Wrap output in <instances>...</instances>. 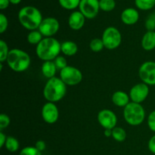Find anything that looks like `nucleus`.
Instances as JSON below:
<instances>
[{"label":"nucleus","mask_w":155,"mask_h":155,"mask_svg":"<svg viewBox=\"0 0 155 155\" xmlns=\"http://www.w3.org/2000/svg\"><path fill=\"white\" fill-rule=\"evenodd\" d=\"M61 44L55 38L44 37L36 45V55L43 61H54L61 52Z\"/></svg>","instance_id":"1"},{"label":"nucleus","mask_w":155,"mask_h":155,"mask_svg":"<svg viewBox=\"0 0 155 155\" xmlns=\"http://www.w3.org/2000/svg\"><path fill=\"white\" fill-rule=\"evenodd\" d=\"M18 18L21 26L30 31L39 29L43 20L40 11L34 6L30 5L21 8L18 12Z\"/></svg>","instance_id":"2"},{"label":"nucleus","mask_w":155,"mask_h":155,"mask_svg":"<svg viewBox=\"0 0 155 155\" xmlns=\"http://www.w3.org/2000/svg\"><path fill=\"white\" fill-rule=\"evenodd\" d=\"M67 93V86L59 77L48 79L43 89V96L48 102L61 101Z\"/></svg>","instance_id":"3"},{"label":"nucleus","mask_w":155,"mask_h":155,"mask_svg":"<svg viewBox=\"0 0 155 155\" xmlns=\"http://www.w3.org/2000/svg\"><path fill=\"white\" fill-rule=\"evenodd\" d=\"M7 64L15 72L21 73L27 71L30 66L31 59L27 52L20 48H12L8 56Z\"/></svg>","instance_id":"4"},{"label":"nucleus","mask_w":155,"mask_h":155,"mask_svg":"<svg viewBox=\"0 0 155 155\" xmlns=\"http://www.w3.org/2000/svg\"><path fill=\"white\" fill-rule=\"evenodd\" d=\"M124 117L129 125L139 126L145 120V110L142 104L132 101L124 108Z\"/></svg>","instance_id":"5"},{"label":"nucleus","mask_w":155,"mask_h":155,"mask_svg":"<svg viewBox=\"0 0 155 155\" xmlns=\"http://www.w3.org/2000/svg\"><path fill=\"white\" fill-rule=\"evenodd\" d=\"M104 48L108 50L117 48L122 42V36L117 28L114 27H108L104 30L101 36Z\"/></svg>","instance_id":"6"},{"label":"nucleus","mask_w":155,"mask_h":155,"mask_svg":"<svg viewBox=\"0 0 155 155\" xmlns=\"http://www.w3.org/2000/svg\"><path fill=\"white\" fill-rule=\"evenodd\" d=\"M60 78L66 86H74L81 83L83 80V74L78 68L68 65L61 71Z\"/></svg>","instance_id":"7"},{"label":"nucleus","mask_w":155,"mask_h":155,"mask_svg":"<svg viewBox=\"0 0 155 155\" xmlns=\"http://www.w3.org/2000/svg\"><path fill=\"white\" fill-rule=\"evenodd\" d=\"M139 76L142 83L148 86H155V62H144L139 68Z\"/></svg>","instance_id":"8"},{"label":"nucleus","mask_w":155,"mask_h":155,"mask_svg":"<svg viewBox=\"0 0 155 155\" xmlns=\"http://www.w3.org/2000/svg\"><path fill=\"white\" fill-rule=\"evenodd\" d=\"M60 28V24L56 18L52 17L43 18L39 25V30L43 37H53L58 33Z\"/></svg>","instance_id":"9"},{"label":"nucleus","mask_w":155,"mask_h":155,"mask_svg":"<svg viewBox=\"0 0 155 155\" xmlns=\"http://www.w3.org/2000/svg\"><path fill=\"white\" fill-rule=\"evenodd\" d=\"M79 9L85 18L93 19L99 12V0H81Z\"/></svg>","instance_id":"10"},{"label":"nucleus","mask_w":155,"mask_h":155,"mask_svg":"<svg viewBox=\"0 0 155 155\" xmlns=\"http://www.w3.org/2000/svg\"><path fill=\"white\" fill-rule=\"evenodd\" d=\"M97 120L104 130H113L117 127V115L114 112L108 109H103L100 110L97 116Z\"/></svg>","instance_id":"11"},{"label":"nucleus","mask_w":155,"mask_h":155,"mask_svg":"<svg viewBox=\"0 0 155 155\" xmlns=\"http://www.w3.org/2000/svg\"><path fill=\"white\" fill-rule=\"evenodd\" d=\"M149 94V86L144 83H137L131 88L130 91V98L133 102L141 104L145 101Z\"/></svg>","instance_id":"12"},{"label":"nucleus","mask_w":155,"mask_h":155,"mask_svg":"<svg viewBox=\"0 0 155 155\" xmlns=\"http://www.w3.org/2000/svg\"><path fill=\"white\" fill-rule=\"evenodd\" d=\"M42 117L46 124H53L59 117V110L56 104L53 102H47L42 108Z\"/></svg>","instance_id":"13"},{"label":"nucleus","mask_w":155,"mask_h":155,"mask_svg":"<svg viewBox=\"0 0 155 155\" xmlns=\"http://www.w3.org/2000/svg\"><path fill=\"white\" fill-rule=\"evenodd\" d=\"M86 18L80 11L73 12L68 18V25L73 30H80L83 27Z\"/></svg>","instance_id":"14"},{"label":"nucleus","mask_w":155,"mask_h":155,"mask_svg":"<svg viewBox=\"0 0 155 155\" xmlns=\"http://www.w3.org/2000/svg\"><path fill=\"white\" fill-rule=\"evenodd\" d=\"M121 21L126 25H133L136 24L139 19V13L133 8H127L121 13Z\"/></svg>","instance_id":"15"},{"label":"nucleus","mask_w":155,"mask_h":155,"mask_svg":"<svg viewBox=\"0 0 155 155\" xmlns=\"http://www.w3.org/2000/svg\"><path fill=\"white\" fill-rule=\"evenodd\" d=\"M112 102L114 104L120 107H125L130 103V95L124 91H116L112 95Z\"/></svg>","instance_id":"16"},{"label":"nucleus","mask_w":155,"mask_h":155,"mask_svg":"<svg viewBox=\"0 0 155 155\" xmlns=\"http://www.w3.org/2000/svg\"><path fill=\"white\" fill-rule=\"evenodd\" d=\"M142 47L145 51H152L155 48V31H147L142 39Z\"/></svg>","instance_id":"17"},{"label":"nucleus","mask_w":155,"mask_h":155,"mask_svg":"<svg viewBox=\"0 0 155 155\" xmlns=\"http://www.w3.org/2000/svg\"><path fill=\"white\" fill-rule=\"evenodd\" d=\"M54 61H44L41 68L42 74L45 78L51 79L54 77L57 71Z\"/></svg>","instance_id":"18"},{"label":"nucleus","mask_w":155,"mask_h":155,"mask_svg":"<svg viewBox=\"0 0 155 155\" xmlns=\"http://www.w3.org/2000/svg\"><path fill=\"white\" fill-rule=\"evenodd\" d=\"M61 50L64 55L71 57L77 54L78 51V46L77 43L73 41H64L61 43Z\"/></svg>","instance_id":"19"},{"label":"nucleus","mask_w":155,"mask_h":155,"mask_svg":"<svg viewBox=\"0 0 155 155\" xmlns=\"http://www.w3.org/2000/svg\"><path fill=\"white\" fill-rule=\"evenodd\" d=\"M5 147L9 152H16L19 149V142L16 138L13 137V136H8Z\"/></svg>","instance_id":"20"},{"label":"nucleus","mask_w":155,"mask_h":155,"mask_svg":"<svg viewBox=\"0 0 155 155\" xmlns=\"http://www.w3.org/2000/svg\"><path fill=\"white\" fill-rule=\"evenodd\" d=\"M27 42L31 45H37L43 39V36L39 30H32L27 35Z\"/></svg>","instance_id":"21"},{"label":"nucleus","mask_w":155,"mask_h":155,"mask_svg":"<svg viewBox=\"0 0 155 155\" xmlns=\"http://www.w3.org/2000/svg\"><path fill=\"white\" fill-rule=\"evenodd\" d=\"M127 136V132L122 127H116L112 130V138L117 142H122L125 141Z\"/></svg>","instance_id":"22"},{"label":"nucleus","mask_w":155,"mask_h":155,"mask_svg":"<svg viewBox=\"0 0 155 155\" xmlns=\"http://www.w3.org/2000/svg\"><path fill=\"white\" fill-rule=\"evenodd\" d=\"M135 4L139 10L148 11L154 7L155 0H135Z\"/></svg>","instance_id":"23"},{"label":"nucleus","mask_w":155,"mask_h":155,"mask_svg":"<svg viewBox=\"0 0 155 155\" xmlns=\"http://www.w3.org/2000/svg\"><path fill=\"white\" fill-rule=\"evenodd\" d=\"M81 0H58L59 5L67 10H74L79 7Z\"/></svg>","instance_id":"24"},{"label":"nucleus","mask_w":155,"mask_h":155,"mask_svg":"<svg viewBox=\"0 0 155 155\" xmlns=\"http://www.w3.org/2000/svg\"><path fill=\"white\" fill-rule=\"evenodd\" d=\"M100 10L105 12H110L116 7L115 0H99Z\"/></svg>","instance_id":"25"},{"label":"nucleus","mask_w":155,"mask_h":155,"mask_svg":"<svg viewBox=\"0 0 155 155\" xmlns=\"http://www.w3.org/2000/svg\"><path fill=\"white\" fill-rule=\"evenodd\" d=\"M9 51L10 50L8 46V44L3 39H1L0 40V63H3L7 61Z\"/></svg>","instance_id":"26"},{"label":"nucleus","mask_w":155,"mask_h":155,"mask_svg":"<svg viewBox=\"0 0 155 155\" xmlns=\"http://www.w3.org/2000/svg\"><path fill=\"white\" fill-rule=\"evenodd\" d=\"M89 48L94 52H99V51H101L104 48L102 39H98V38L93 39L91 41L90 43H89Z\"/></svg>","instance_id":"27"},{"label":"nucleus","mask_w":155,"mask_h":155,"mask_svg":"<svg viewBox=\"0 0 155 155\" xmlns=\"http://www.w3.org/2000/svg\"><path fill=\"white\" fill-rule=\"evenodd\" d=\"M19 155H42V152L36 149L35 146H27L20 151Z\"/></svg>","instance_id":"28"},{"label":"nucleus","mask_w":155,"mask_h":155,"mask_svg":"<svg viewBox=\"0 0 155 155\" xmlns=\"http://www.w3.org/2000/svg\"><path fill=\"white\" fill-rule=\"evenodd\" d=\"M54 62L57 69L60 70V71H61L68 66V62H67L66 58L64 56H58L54 60Z\"/></svg>","instance_id":"29"},{"label":"nucleus","mask_w":155,"mask_h":155,"mask_svg":"<svg viewBox=\"0 0 155 155\" xmlns=\"http://www.w3.org/2000/svg\"><path fill=\"white\" fill-rule=\"evenodd\" d=\"M8 27V21L4 14H0V33H4Z\"/></svg>","instance_id":"30"},{"label":"nucleus","mask_w":155,"mask_h":155,"mask_svg":"<svg viewBox=\"0 0 155 155\" xmlns=\"http://www.w3.org/2000/svg\"><path fill=\"white\" fill-rule=\"evenodd\" d=\"M10 117L7 114H0V129L1 130L7 128L9 124H10Z\"/></svg>","instance_id":"31"},{"label":"nucleus","mask_w":155,"mask_h":155,"mask_svg":"<svg viewBox=\"0 0 155 155\" xmlns=\"http://www.w3.org/2000/svg\"><path fill=\"white\" fill-rule=\"evenodd\" d=\"M148 127L152 132L155 133V110H153L149 114L147 120Z\"/></svg>","instance_id":"32"},{"label":"nucleus","mask_w":155,"mask_h":155,"mask_svg":"<svg viewBox=\"0 0 155 155\" xmlns=\"http://www.w3.org/2000/svg\"><path fill=\"white\" fill-rule=\"evenodd\" d=\"M145 27L148 31H154L155 30V18L153 16H151L147 19L145 22Z\"/></svg>","instance_id":"33"},{"label":"nucleus","mask_w":155,"mask_h":155,"mask_svg":"<svg viewBox=\"0 0 155 155\" xmlns=\"http://www.w3.org/2000/svg\"><path fill=\"white\" fill-rule=\"evenodd\" d=\"M148 150H149L152 154H155V135H154V136L149 139V141H148Z\"/></svg>","instance_id":"34"},{"label":"nucleus","mask_w":155,"mask_h":155,"mask_svg":"<svg viewBox=\"0 0 155 155\" xmlns=\"http://www.w3.org/2000/svg\"><path fill=\"white\" fill-rule=\"evenodd\" d=\"M35 147L36 148V149L39 150V151H43L46 148V145H45V142L42 140H39L36 142L35 144Z\"/></svg>","instance_id":"35"},{"label":"nucleus","mask_w":155,"mask_h":155,"mask_svg":"<svg viewBox=\"0 0 155 155\" xmlns=\"http://www.w3.org/2000/svg\"><path fill=\"white\" fill-rule=\"evenodd\" d=\"M10 5V2L9 0H0V9L1 10H4L6 9Z\"/></svg>","instance_id":"36"},{"label":"nucleus","mask_w":155,"mask_h":155,"mask_svg":"<svg viewBox=\"0 0 155 155\" xmlns=\"http://www.w3.org/2000/svg\"><path fill=\"white\" fill-rule=\"evenodd\" d=\"M6 139H7V137H6L5 135L1 132L0 133V148H3L5 145L6 142Z\"/></svg>","instance_id":"37"},{"label":"nucleus","mask_w":155,"mask_h":155,"mask_svg":"<svg viewBox=\"0 0 155 155\" xmlns=\"http://www.w3.org/2000/svg\"><path fill=\"white\" fill-rule=\"evenodd\" d=\"M104 134L107 138L110 137V136H112V130H104Z\"/></svg>","instance_id":"38"},{"label":"nucleus","mask_w":155,"mask_h":155,"mask_svg":"<svg viewBox=\"0 0 155 155\" xmlns=\"http://www.w3.org/2000/svg\"><path fill=\"white\" fill-rule=\"evenodd\" d=\"M9 2L12 5H18L21 3V0H9Z\"/></svg>","instance_id":"39"}]
</instances>
